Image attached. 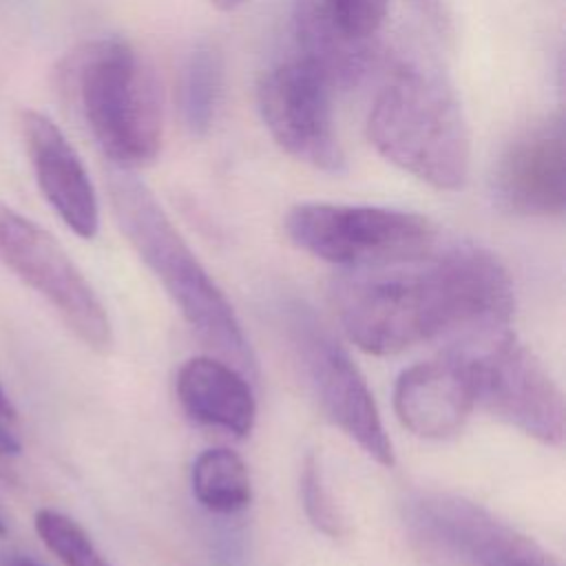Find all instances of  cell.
I'll use <instances>...</instances> for the list:
<instances>
[{"instance_id": "7a4b0ae2", "label": "cell", "mask_w": 566, "mask_h": 566, "mask_svg": "<svg viewBox=\"0 0 566 566\" xmlns=\"http://www.w3.org/2000/svg\"><path fill=\"white\" fill-rule=\"evenodd\" d=\"M106 188L122 234L172 298L192 334L254 382L259 376L256 358L234 307L153 190L133 170L117 166L108 168Z\"/></svg>"}, {"instance_id": "ba28073f", "label": "cell", "mask_w": 566, "mask_h": 566, "mask_svg": "<svg viewBox=\"0 0 566 566\" xmlns=\"http://www.w3.org/2000/svg\"><path fill=\"white\" fill-rule=\"evenodd\" d=\"M0 261L60 314L93 352L113 347V325L104 303L60 241L0 201Z\"/></svg>"}, {"instance_id": "8992f818", "label": "cell", "mask_w": 566, "mask_h": 566, "mask_svg": "<svg viewBox=\"0 0 566 566\" xmlns=\"http://www.w3.org/2000/svg\"><path fill=\"white\" fill-rule=\"evenodd\" d=\"M449 349L467 363L475 407L544 444H562V389L533 349L509 327L449 345Z\"/></svg>"}, {"instance_id": "e0dca14e", "label": "cell", "mask_w": 566, "mask_h": 566, "mask_svg": "<svg viewBox=\"0 0 566 566\" xmlns=\"http://www.w3.org/2000/svg\"><path fill=\"white\" fill-rule=\"evenodd\" d=\"M223 93V57L210 44L195 46L179 77V111L192 135H206L217 117Z\"/></svg>"}, {"instance_id": "9c48e42d", "label": "cell", "mask_w": 566, "mask_h": 566, "mask_svg": "<svg viewBox=\"0 0 566 566\" xmlns=\"http://www.w3.org/2000/svg\"><path fill=\"white\" fill-rule=\"evenodd\" d=\"M405 517L418 539L460 566H562L531 535L458 493H413Z\"/></svg>"}, {"instance_id": "2e32d148", "label": "cell", "mask_w": 566, "mask_h": 566, "mask_svg": "<svg viewBox=\"0 0 566 566\" xmlns=\"http://www.w3.org/2000/svg\"><path fill=\"white\" fill-rule=\"evenodd\" d=\"M195 500L210 513L234 515L250 506L252 482L243 458L228 447L201 451L190 469Z\"/></svg>"}, {"instance_id": "4fadbf2b", "label": "cell", "mask_w": 566, "mask_h": 566, "mask_svg": "<svg viewBox=\"0 0 566 566\" xmlns=\"http://www.w3.org/2000/svg\"><path fill=\"white\" fill-rule=\"evenodd\" d=\"M475 409L471 376L455 349L407 367L394 387V411L418 438L444 440L462 431Z\"/></svg>"}, {"instance_id": "d6986e66", "label": "cell", "mask_w": 566, "mask_h": 566, "mask_svg": "<svg viewBox=\"0 0 566 566\" xmlns=\"http://www.w3.org/2000/svg\"><path fill=\"white\" fill-rule=\"evenodd\" d=\"M298 491H301L303 511H305L310 524L327 537H340L345 531V522L325 486L323 469L314 453H307L303 460Z\"/></svg>"}, {"instance_id": "30bf717a", "label": "cell", "mask_w": 566, "mask_h": 566, "mask_svg": "<svg viewBox=\"0 0 566 566\" xmlns=\"http://www.w3.org/2000/svg\"><path fill=\"white\" fill-rule=\"evenodd\" d=\"M332 86L303 60L268 69L256 84V104L272 139L296 161L338 175L345 153L334 130Z\"/></svg>"}, {"instance_id": "7402d4cb", "label": "cell", "mask_w": 566, "mask_h": 566, "mask_svg": "<svg viewBox=\"0 0 566 566\" xmlns=\"http://www.w3.org/2000/svg\"><path fill=\"white\" fill-rule=\"evenodd\" d=\"M0 416L2 418H9V420H15V407H13V402H11V398L7 396V391L2 389V385H0Z\"/></svg>"}, {"instance_id": "7c38bea8", "label": "cell", "mask_w": 566, "mask_h": 566, "mask_svg": "<svg viewBox=\"0 0 566 566\" xmlns=\"http://www.w3.org/2000/svg\"><path fill=\"white\" fill-rule=\"evenodd\" d=\"M20 128L40 192L71 232L93 239L99 228V206L84 161L49 115L22 111Z\"/></svg>"}, {"instance_id": "5b68a950", "label": "cell", "mask_w": 566, "mask_h": 566, "mask_svg": "<svg viewBox=\"0 0 566 566\" xmlns=\"http://www.w3.org/2000/svg\"><path fill=\"white\" fill-rule=\"evenodd\" d=\"M285 234L298 250L340 270L405 263L438 245L436 228L422 214L325 201L292 206L285 214Z\"/></svg>"}, {"instance_id": "52a82bcc", "label": "cell", "mask_w": 566, "mask_h": 566, "mask_svg": "<svg viewBox=\"0 0 566 566\" xmlns=\"http://www.w3.org/2000/svg\"><path fill=\"white\" fill-rule=\"evenodd\" d=\"M283 323L301 369L325 416L374 462L394 467V444L385 431L374 394L329 327L305 303H290Z\"/></svg>"}, {"instance_id": "6da1fadb", "label": "cell", "mask_w": 566, "mask_h": 566, "mask_svg": "<svg viewBox=\"0 0 566 566\" xmlns=\"http://www.w3.org/2000/svg\"><path fill=\"white\" fill-rule=\"evenodd\" d=\"M334 301L345 336L363 352L394 356L427 340L464 343L509 327L515 296L504 263L460 241L380 268L343 270Z\"/></svg>"}, {"instance_id": "277c9868", "label": "cell", "mask_w": 566, "mask_h": 566, "mask_svg": "<svg viewBox=\"0 0 566 566\" xmlns=\"http://www.w3.org/2000/svg\"><path fill=\"white\" fill-rule=\"evenodd\" d=\"M82 117L111 166L137 170L159 155L164 106L150 64L124 40L91 42L75 64Z\"/></svg>"}, {"instance_id": "cb8c5ba5", "label": "cell", "mask_w": 566, "mask_h": 566, "mask_svg": "<svg viewBox=\"0 0 566 566\" xmlns=\"http://www.w3.org/2000/svg\"><path fill=\"white\" fill-rule=\"evenodd\" d=\"M212 7H217L219 11H234L237 7H241L245 0H208Z\"/></svg>"}, {"instance_id": "ac0fdd59", "label": "cell", "mask_w": 566, "mask_h": 566, "mask_svg": "<svg viewBox=\"0 0 566 566\" xmlns=\"http://www.w3.org/2000/svg\"><path fill=\"white\" fill-rule=\"evenodd\" d=\"M33 524L42 544L64 566H111L88 533L73 517L53 509H40Z\"/></svg>"}, {"instance_id": "d4e9b609", "label": "cell", "mask_w": 566, "mask_h": 566, "mask_svg": "<svg viewBox=\"0 0 566 566\" xmlns=\"http://www.w3.org/2000/svg\"><path fill=\"white\" fill-rule=\"evenodd\" d=\"M7 533V524H4V520L0 517V535H4Z\"/></svg>"}, {"instance_id": "8fae6325", "label": "cell", "mask_w": 566, "mask_h": 566, "mask_svg": "<svg viewBox=\"0 0 566 566\" xmlns=\"http://www.w3.org/2000/svg\"><path fill=\"white\" fill-rule=\"evenodd\" d=\"M493 190L520 217H562L566 208V142L562 119L520 133L497 159Z\"/></svg>"}, {"instance_id": "603a6c76", "label": "cell", "mask_w": 566, "mask_h": 566, "mask_svg": "<svg viewBox=\"0 0 566 566\" xmlns=\"http://www.w3.org/2000/svg\"><path fill=\"white\" fill-rule=\"evenodd\" d=\"M2 566H40V564L31 562V559H27V557H22V555H7V557L2 559Z\"/></svg>"}, {"instance_id": "9a60e30c", "label": "cell", "mask_w": 566, "mask_h": 566, "mask_svg": "<svg viewBox=\"0 0 566 566\" xmlns=\"http://www.w3.org/2000/svg\"><path fill=\"white\" fill-rule=\"evenodd\" d=\"M294 42L298 60L310 64L329 86L354 88L378 64V49L371 40H358L343 33L321 0H296L292 13Z\"/></svg>"}, {"instance_id": "3957f363", "label": "cell", "mask_w": 566, "mask_h": 566, "mask_svg": "<svg viewBox=\"0 0 566 566\" xmlns=\"http://www.w3.org/2000/svg\"><path fill=\"white\" fill-rule=\"evenodd\" d=\"M371 146L396 168L438 190H460L471 168L462 106L442 75L405 64L376 95L367 117Z\"/></svg>"}, {"instance_id": "ffe728a7", "label": "cell", "mask_w": 566, "mask_h": 566, "mask_svg": "<svg viewBox=\"0 0 566 566\" xmlns=\"http://www.w3.org/2000/svg\"><path fill=\"white\" fill-rule=\"evenodd\" d=\"M321 4L343 33L371 40L387 15L389 0H321Z\"/></svg>"}, {"instance_id": "5bb4252c", "label": "cell", "mask_w": 566, "mask_h": 566, "mask_svg": "<svg viewBox=\"0 0 566 566\" xmlns=\"http://www.w3.org/2000/svg\"><path fill=\"white\" fill-rule=\"evenodd\" d=\"M175 394L184 413L197 424L221 429L234 438H245L254 429L252 380L221 358H188L177 371Z\"/></svg>"}, {"instance_id": "44dd1931", "label": "cell", "mask_w": 566, "mask_h": 566, "mask_svg": "<svg viewBox=\"0 0 566 566\" xmlns=\"http://www.w3.org/2000/svg\"><path fill=\"white\" fill-rule=\"evenodd\" d=\"M20 451V442L0 424V455H15Z\"/></svg>"}]
</instances>
